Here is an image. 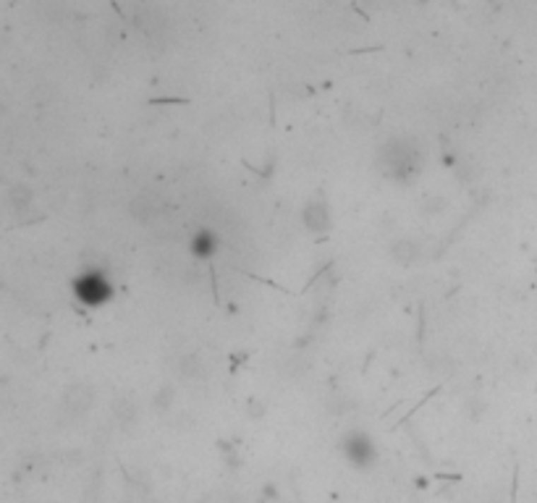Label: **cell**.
<instances>
[{"mask_svg": "<svg viewBox=\"0 0 537 503\" xmlns=\"http://www.w3.org/2000/svg\"><path fill=\"white\" fill-rule=\"evenodd\" d=\"M73 291H76V297H79L84 304H92V307L107 302L110 294H113L107 278L102 273H98V270H84L79 278H76V283H73Z\"/></svg>", "mask_w": 537, "mask_h": 503, "instance_id": "1", "label": "cell"}, {"mask_svg": "<svg viewBox=\"0 0 537 503\" xmlns=\"http://www.w3.org/2000/svg\"><path fill=\"white\" fill-rule=\"evenodd\" d=\"M385 162L388 171L394 173L396 179H412L414 173L420 171V160H417V150L406 147L403 142H391L385 147Z\"/></svg>", "mask_w": 537, "mask_h": 503, "instance_id": "2", "label": "cell"}, {"mask_svg": "<svg viewBox=\"0 0 537 503\" xmlns=\"http://www.w3.org/2000/svg\"><path fill=\"white\" fill-rule=\"evenodd\" d=\"M92 404H95V391H92V386H87V383H76V386L66 388L63 401H61L63 414H66L69 420H76L81 414H87Z\"/></svg>", "mask_w": 537, "mask_h": 503, "instance_id": "3", "label": "cell"}, {"mask_svg": "<svg viewBox=\"0 0 537 503\" xmlns=\"http://www.w3.org/2000/svg\"><path fill=\"white\" fill-rule=\"evenodd\" d=\"M343 451H346V456H349L354 467H370L375 461V446H372L370 435H365L362 430H354L346 435Z\"/></svg>", "mask_w": 537, "mask_h": 503, "instance_id": "4", "label": "cell"}, {"mask_svg": "<svg viewBox=\"0 0 537 503\" xmlns=\"http://www.w3.org/2000/svg\"><path fill=\"white\" fill-rule=\"evenodd\" d=\"M160 202H158V197L155 194H139V197L131 199V205H129V213L139 220V223H150L155 215H160Z\"/></svg>", "mask_w": 537, "mask_h": 503, "instance_id": "5", "label": "cell"}, {"mask_svg": "<svg viewBox=\"0 0 537 503\" xmlns=\"http://www.w3.org/2000/svg\"><path fill=\"white\" fill-rule=\"evenodd\" d=\"M305 223L309 231H328L331 228V210L322 199H312L305 207Z\"/></svg>", "mask_w": 537, "mask_h": 503, "instance_id": "6", "label": "cell"}, {"mask_svg": "<svg viewBox=\"0 0 537 503\" xmlns=\"http://www.w3.org/2000/svg\"><path fill=\"white\" fill-rule=\"evenodd\" d=\"M113 414H116L118 425L124 427V430H131L139 420V406L131 396H118L116 404H113Z\"/></svg>", "mask_w": 537, "mask_h": 503, "instance_id": "7", "label": "cell"}, {"mask_svg": "<svg viewBox=\"0 0 537 503\" xmlns=\"http://www.w3.org/2000/svg\"><path fill=\"white\" fill-rule=\"evenodd\" d=\"M215 247H218V236L213 231H207V228H199L194 239H191V252L197 254L199 260H210L215 254Z\"/></svg>", "mask_w": 537, "mask_h": 503, "instance_id": "8", "label": "cell"}, {"mask_svg": "<svg viewBox=\"0 0 537 503\" xmlns=\"http://www.w3.org/2000/svg\"><path fill=\"white\" fill-rule=\"evenodd\" d=\"M391 257L401 265H412V262L420 260V244L412 242V239H399V242L391 247Z\"/></svg>", "mask_w": 537, "mask_h": 503, "instance_id": "9", "label": "cell"}, {"mask_svg": "<svg viewBox=\"0 0 537 503\" xmlns=\"http://www.w3.org/2000/svg\"><path fill=\"white\" fill-rule=\"evenodd\" d=\"M124 493H126V503H155L153 490H150V485L142 483V480H131V477H126Z\"/></svg>", "mask_w": 537, "mask_h": 503, "instance_id": "10", "label": "cell"}, {"mask_svg": "<svg viewBox=\"0 0 537 503\" xmlns=\"http://www.w3.org/2000/svg\"><path fill=\"white\" fill-rule=\"evenodd\" d=\"M179 372L187 380H199V377L205 375V365H202V360H199L197 354H187V357H181L179 362Z\"/></svg>", "mask_w": 537, "mask_h": 503, "instance_id": "11", "label": "cell"}, {"mask_svg": "<svg viewBox=\"0 0 537 503\" xmlns=\"http://www.w3.org/2000/svg\"><path fill=\"white\" fill-rule=\"evenodd\" d=\"M11 205H13L16 213H27L29 205H32V189L27 184H16L11 189Z\"/></svg>", "mask_w": 537, "mask_h": 503, "instance_id": "12", "label": "cell"}, {"mask_svg": "<svg viewBox=\"0 0 537 503\" xmlns=\"http://www.w3.org/2000/svg\"><path fill=\"white\" fill-rule=\"evenodd\" d=\"M173 404V386H163L158 393H155V401L153 406L158 409V412H165L168 406Z\"/></svg>", "mask_w": 537, "mask_h": 503, "instance_id": "13", "label": "cell"}, {"mask_svg": "<svg viewBox=\"0 0 537 503\" xmlns=\"http://www.w3.org/2000/svg\"><path fill=\"white\" fill-rule=\"evenodd\" d=\"M446 199L443 197H427L422 202V213L425 215H440V213H446Z\"/></svg>", "mask_w": 537, "mask_h": 503, "instance_id": "14", "label": "cell"}, {"mask_svg": "<svg viewBox=\"0 0 537 503\" xmlns=\"http://www.w3.org/2000/svg\"><path fill=\"white\" fill-rule=\"evenodd\" d=\"M247 409H249V414H252V417H254V420H260L262 414H265V406L257 404L254 398H252V401H249V406H247Z\"/></svg>", "mask_w": 537, "mask_h": 503, "instance_id": "15", "label": "cell"}, {"mask_svg": "<svg viewBox=\"0 0 537 503\" xmlns=\"http://www.w3.org/2000/svg\"><path fill=\"white\" fill-rule=\"evenodd\" d=\"M466 409H469V414H472V420H477V417H480V414L485 412V404H477V401H469V404H466Z\"/></svg>", "mask_w": 537, "mask_h": 503, "instance_id": "16", "label": "cell"}, {"mask_svg": "<svg viewBox=\"0 0 537 503\" xmlns=\"http://www.w3.org/2000/svg\"><path fill=\"white\" fill-rule=\"evenodd\" d=\"M488 503H501V501H488Z\"/></svg>", "mask_w": 537, "mask_h": 503, "instance_id": "17", "label": "cell"}]
</instances>
